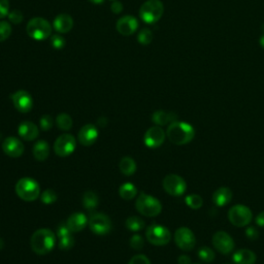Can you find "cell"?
Wrapping results in <instances>:
<instances>
[{
    "mask_svg": "<svg viewBox=\"0 0 264 264\" xmlns=\"http://www.w3.org/2000/svg\"><path fill=\"white\" fill-rule=\"evenodd\" d=\"M166 137L173 145H187L193 141L195 137V129L187 122L174 121L169 124L166 130Z\"/></svg>",
    "mask_w": 264,
    "mask_h": 264,
    "instance_id": "6da1fadb",
    "label": "cell"
},
{
    "mask_svg": "<svg viewBox=\"0 0 264 264\" xmlns=\"http://www.w3.org/2000/svg\"><path fill=\"white\" fill-rule=\"evenodd\" d=\"M32 251L37 255H46L52 252L56 245V236L54 232L47 228L36 230L30 240Z\"/></svg>",
    "mask_w": 264,
    "mask_h": 264,
    "instance_id": "7a4b0ae2",
    "label": "cell"
},
{
    "mask_svg": "<svg viewBox=\"0 0 264 264\" xmlns=\"http://www.w3.org/2000/svg\"><path fill=\"white\" fill-rule=\"evenodd\" d=\"M16 193L24 201H34L40 194L39 184L32 178H22L16 184Z\"/></svg>",
    "mask_w": 264,
    "mask_h": 264,
    "instance_id": "3957f363",
    "label": "cell"
},
{
    "mask_svg": "<svg viewBox=\"0 0 264 264\" xmlns=\"http://www.w3.org/2000/svg\"><path fill=\"white\" fill-rule=\"evenodd\" d=\"M26 31L27 34L34 40H45L52 34V25L46 19L36 17L29 21Z\"/></svg>",
    "mask_w": 264,
    "mask_h": 264,
    "instance_id": "277c9868",
    "label": "cell"
},
{
    "mask_svg": "<svg viewBox=\"0 0 264 264\" xmlns=\"http://www.w3.org/2000/svg\"><path fill=\"white\" fill-rule=\"evenodd\" d=\"M136 207L140 214L146 217H156L162 210L161 202L156 197L146 193L139 195L136 202Z\"/></svg>",
    "mask_w": 264,
    "mask_h": 264,
    "instance_id": "5b68a950",
    "label": "cell"
},
{
    "mask_svg": "<svg viewBox=\"0 0 264 264\" xmlns=\"http://www.w3.org/2000/svg\"><path fill=\"white\" fill-rule=\"evenodd\" d=\"M164 13V7L160 0H148L140 10L141 19L147 24L157 23Z\"/></svg>",
    "mask_w": 264,
    "mask_h": 264,
    "instance_id": "8992f818",
    "label": "cell"
},
{
    "mask_svg": "<svg viewBox=\"0 0 264 264\" xmlns=\"http://www.w3.org/2000/svg\"><path fill=\"white\" fill-rule=\"evenodd\" d=\"M228 219L230 223L235 227H245L251 223L253 213L250 207L244 204H235L229 209Z\"/></svg>",
    "mask_w": 264,
    "mask_h": 264,
    "instance_id": "52a82bcc",
    "label": "cell"
},
{
    "mask_svg": "<svg viewBox=\"0 0 264 264\" xmlns=\"http://www.w3.org/2000/svg\"><path fill=\"white\" fill-rule=\"evenodd\" d=\"M146 237L154 246H165L170 242L171 233L165 226L153 224L147 228Z\"/></svg>",
    "mask_w": 264,
    "mask_h": 264,
    "instance_id": "ba28073f",
    "label": "cell"
},
{
    "mask_svg": "<svg viewBox=\"0 0 264 264\" xmlns=\"http://www.w3.org/2000/svg\"><path fill=\"white\" fill-rule=\"evenodd\" d=\"M163 189L171 196H181L187 190L186 181L178 174H167L162 182Z\"/></svg>",
    "mask_w": 264,
    "mask_h": 264,
    "instance_id": "9c48e42d",
    "label": "cell"
},
{
    "mask_svg": "<svg viewBox=\"0 0 264 264\" xmlns=\"http://www.w3.org/2000/svg\"><path fill=\"white\" fill-rule=\"evenodd\" d=\"M174 243L181 250L188 252L196 246V237L188 227H180L174 232Z\"/></svg>",
    "mask_w": 264,
    "mask_h": 264,
    "instance_id": "30bf717a",
    "label": "cell"
},
{
    "mask_svg": "<svg viewBox=\"0 0 264 264\" xmlns=\"http://www.w3.org/2000/svg\"><path fill=\"white\" fill-rule=\"evenodd\" d=\"M89 227L93 233L97 235H105L112 230V221L107 215L98 213L90 218Z\"/></svg>",
    "mask_w": 264,
    "mask_h": 264,
    "instance_id": "8fae6325",
    "label": "cell"
},
{
    "mask_svg": "<svg viewBox=\"0 0 264 264\" xmlns=\"http://www.w3.org/2000/svg\"><path fill=\"white\" fill-rule=\"evenodd\" d=\"M76 148V141L73 136L71 135H62L60 136L55 144H54V151L56 155L60 157H67L71 155Z\"/></svg>",
    "mask_w": 264,
    "mask_h": 264,
    "instance_id": "7c38bea8",
    "label": "cell"
},
{
    "mask_svg": "<svg viewBox=\"0 0 264 264\" xmlns=\"http://www.w3.org/2000/svg\"><path fill=\"white\" fill-rule=\"evenodd\" d=\"M213 245L215 249L221 254L227 255L234 249L233 239L225 231H217L213 235Z\"/></svg>",
    "mask_w": 264,
    "mask_h": 264,
    "instance_id": "4fadbf2b",
    "label": "cell"
},
{
    "mask_svg": "<svg viewBox=\"0 0 264 264\" xmlns=\"http://www.w3.org/2000/svg\"><path fill=\"white\" fill-rule=\"evenodd\" d=\"M166 134L160 126H154L147 130L144 137L145 145L150 149H156L163 145Z\"/></svg>",
    "mask_w": 264,
    "mask_h": 264,
    "instance_id": "5bb4252c",
    "label": "cell"
},
{
    "mask_svg": "<svg viewBox=\"0 0 264 264\" xmlns=\"http://www.w3.org/2000/svg\"><path fill=\"white\" fill-rule=\"evenodd\" d=\"M12 100L16 110L20 113L26 114L32 110L33 99L31 95L25 90H19L12 95Z\"/></svg>",
    "mask_w": 264,
    "mask_h": 264,
    "instance_id": "9a60e30c",
    "label": "cell"
},
{
    "mask_svg": "<svg viewBox=\"0 0 264 264\" xmlns=\"http://www.w3.org/2000/svg\"><path fill=\"white\" fill-rule=\"evenodd\" d=\"M99 136L98 129L93 124H87L78 131V142L85 147H90L94 145Z\"/></svg>",
    "mask_w": 264,
    "mask_h": 264,
    "instance_id": "2e32d148",
    "label": "cell"
},
{
    "mask_svg": "<svg viewBox=\"0 0 264 264\" xmlns=\"http://www.w3.org/2000/svg\"><path fill=\"white\" fill-rule=\"evenodd\" d=\"M24 150L25 148L22 142L15 137L7 138L3 143V151L6 155L12 158L21 157L24 153Z\"/></svg>",
    "mask_w": 264,
    "mask_h": 264,
    "instance_id": "e0dca14e",
    "label": "cell"
},
{
    "mask_svg": "<svg viewBox=\"0 0 264 264\" xmlns=\"http://www.w3.org/2000/svg\"><path fill=\"white\" fill-rule=\"evenodd\" d=\"M116 28L122 35H132L139 28V21L134 16H124L117 21Z\"/></svg>",
    "mask_w": 264,
    "mask_h": 264,
    "instance_id": "ac0fdd59",
    "label": "cell"
},
{
    "mask_svg": "<svg viewBox=\"0 0 264 264\" xmlns=\"http://www.w3.org/2000/svg\"><path fill=\"white\" fill-rule=\"evenodd\" d=\"M18 134L21 137V139H23L24 141L31 142L38 137L39 130L34 123L30 121H25L19 125Z\"/></svg>",
    "mask_w": 264,
    "mask_h": 264,
    "instance_id": "d6986e66",
    "label": "cell"
},
{
    "mask_svg": "<svg viewBox=\"0 0 264 264\" xmlns=\"http://www.w3.org/2000/svg\"><path fill=\"white\" fill-rule=\"evenodd\" d=\"M87 223H88V220L85 214L74 213L68 218L66 225L71 232H78L86 227Z\"/></svg>",
    "mask_w": 264,
    "mask_h": 264,
    "instance_id": "ffe728a7",
    "label": "cell"
},
{
    "mask_svg": "<svg viewBox=\"0 0 264 264\" xmlns=\"http://www.w3.org/2000/svg\"><path fill=\"white\" fill-rule=\"evenodd\" d=\"M53 27L58 33H67L69 32L73 27V20L72 18L67 14H61L58 15L53 22Z\"/></svg>",
    "mask_w": 264,
    "mask_h": 264,
    "instance_id": "44dd1931",
    "label": "cell"
},
{
    "mask_svg": "<svg viewBox=\"0 0 264 264\" xmlns=\"http://www.w3.org/2000/svg\"><path fill=\"white\" fill-rule=\"evenodd\" d=\"M232 199V191L228 187H220L213 194V201L218 206H225Z\"/></svg>",
    "mask_w": 264,
    "mask_h": 264,
    "instance_id": "7402d4cb",
    "label": "cell"
},
{
    "mask_svg": "<svg viewBox=\"0 0 264 264\" xmlns=\"http://www.w3.org/2000/svg\"><path fill=\"white\" fill-rule=\"evenodd\" d=\"M152 121L157 126H164L166 124H170L174 121H178V115L172 112H165V111H156L152 115Z\"/></svg>",
    "mask_w": 264,
    "mask_h": 264,
    "instance_id": "603a6c76",
    "label": "cell"
},
{
    "mask_svg": "<svg viewBox=\"0 0 264 264\" xmlns=\"http://www.w3.org/2000/svg\"><path fill=\"white\" fill-rule=\"evenodd\" d=\"M256 255L253 251L248 249H241L233 254V262L235 264H254L256 262Z\"/></svg>",
    "mask_w": 264,
    "mask_h": 264,
    "instance_id": "cb8c5ba5",
    "label": "cell"
},
{
    "mask_svg": "<svg viewBox=\"0 0 264 264\" xmlns=\"http://www.w3.org/2000/svg\"><path fill=\"white\" fill-rule=\"evenodd\" d=\"M33 156L37 161H45L50 155V146L46 141H37L32 149Z\"/></svg>",
    "mask_w": 264,
    "mask_h": 264,
    "instance_id": "d4e9b609",
    "label": "cell"
},
{
    "mask_svg": "<svg viewBox=\"0 0 264 264\" xmlns=\"http://www.w3.org/2000/svg\"><path fill=\"white\" fill-rule=\"evenodd\" d=\"M137 163L131 157H124L119 163L120 171L124 175H132L137 171Z\"/></svg>",
    "mask_w": 264,
    "mask_h": 264,
    "instance_id": "484cf974",
    "label": "cell"
},
{
    "mask_svg": "<svg viewBox=\"0 0 264 264\" xmlns=\"http://www.w3.org/2000/svg\"><path fill=\"white\" fill-rule=\"evenodd\" d=\"M138 194L137 187L132 183H124L119 188V195L124 200H131L134 199Z\"/></svg>",
    "mask_w": 264,
    "mask_h": 264,
    "instance_id": "4316f807",
    "label": "cell"
},
{
    "mask_svg": "<svg viewBox=\"0 0 264 264\" xmlns=\"http://www.w3.org/2000/svg\"><path fill=\"white\" fill-rule=\"evenodd\" d=\"M125 226L128 230L130 231H134V232H137V231H141L145 228L146 226V223L143 219H141L140 217H136V216H132V217H129L126 222H125Z\"/></svg>",
    "mask_w": 264,
    "mask_h": 264,
    "instance_id": "83f0119b",
    "label": "cell"
},
{
    "mask_svg": "<svg viewBox=\"0 0 264 264\" xmlns=\"http://www.w3.org/2000/svg\"><path fill=\"white\" fill-rule=\"evenodd\" d=\"M99 202L98 196L92 192V191H87L83 196V205L87 209H94L97 207Z\"/></svg>",
    "mask_w": 264,
    "mask_h": 264,
    "instance_id": "f1b7e54d",
    "label": "cell"
},
{
    "mask_svg": "<svg viewBox=\"0 0 264 264\" xmlns=\"http://www.w3.org/2000/svg\"><path fill=\"white\" fill-rule=\"evenodd\" d=\"M56 124L59 129L67 131L72 127V119L67 114H60L56 118Z\"/></svg>",
    "mask_w": 264,
    "mask_h": 264,
    "instance_id": "f546056e",
    "label": "cell"
},
{
    "mask_svg": "<svg viewBox=\"0 0 264 264\" xmlns=\"http://www.w3.org/2000/svg\"><path fill=\"white\" fill-rule=\"evenodd\" d=\"M185 201H186V204H187L190 208H192V209H198V208H200V207L202 206V204H203V199H202V197H201L200 195H198V194H190V195H188V196L186 197Z\"/></svg>",
    "mask_w": 264,
    "mask_h": 264,
    "instance_id": "4dcf8cb0",
    "label": "cell"
},
{
    "mask_svg": "<svg viewBox=\"0 0 264 264\" xmlns=\"http://www.w3.org/2000/svg\"><path fill=\"white\" fill-rule=\"evenodd\" d=\"M199 259L203 262H206V263H209L212 262L216 255H215V252L208 248V247H201L199 250H198V253H197Z\"/></svg>",
    "mask_w": 264,
    "mask_h": 264,
    "instance_id": "1f68e13d",
    "label": "cell"
},
{
    "mask_svg": "<svg viewBox=\"0 0 264 264\" xmlns=\"http://www.w3.org/2000/svg\"><path fill=\"white\" fill-rule=\"evenodd\" d=\"M138 40H139V42L141 43V45H144V46L150 45V43L153 40V33H152V31L150 29H148V28L143 29L139 33V35H138Z\"/></svg>",
    "mask_w": 264,
    "mask_h": 264,
    "instance_id": "d6a6232c",
    "label": "cell"
},
{
    "mask_svg": "<svg viewBox=\"0 0 264 264\" xmlns=\"http://www.w3.org/2000/svg\"><path fill=\"white\" fill-rule=\"evenodd\" d=\"M40 199L41 202L45 203V204H53L57 201V194L55 191L48 189L46 191H43L40 195Z\"/></svg>",
    "mask_w": 264,
    "mask_h": 264,
    "instance_id": "836d02e7",
    "label": "cell"
},
{
    "mask_svg": "<svg viewBox=\"0 0 264 264\" xmlns=\"http://www.w3.org/2000/svg\"><path fill=\"white\" fill-rule=\"evenodd\" d=\"M12 34V26L7 21L0 22V42L6 41Z\"/></svg>",
    "mask_w": 264,
    "mask_h": 264,
    "instance_id": "e575fe53",
    "label": "cell"
},
{
    "mask_svg": "<svg viewBox=\"0 0 264 264\" xmlns=\"http://www.w3.org/2000/svg\"><path fill=\"white\" fill-rule=\"evenodd\" d=\"M74 246V237L71 234L63 236L59 241V249L63 251L70 250Z\"/></svg>",
    "mask_w": 264,
    "mask_h": 264,
    "instance_id": "d590c367",
    "label": "cell"
},
{
    "mask_svg": "<svg viewBox=\"0 0 264 264\" xmlns=\"http://www.w3.org/2000/svg\"><path fill=\"white\" fill-rule=\"evenodd\" d=\"M51 46L55 50H62L65 47V39L59 34H55L51 37Z\"/></svg>",
    "mask_w": 264,
    "mask_h": 264,
    "instance_id": "8d00e7d4",
    "label": "cell"
},
{
    "mask_svg": "<svg viewBox=\"0 0 264 264\" xmlns=\"http://www.w3.org/2000/svg\"><path fill=\"white\" fill-rule=\"evenodd\" d=\"M53 118L50 115H45L42 116L39 120V126L41 128V130L43 131H48L53 127Z\"/></svg>",
    "mask_w": 264,
    "mask_h": 264,
    "instance_id": "74e56055",
    "label": "cell"
},
{
    "mask_svg": "<svg viewBox=\"0 0 264 264\" xmlns=\"http://www.w3.org/2000/svg\"><path fill=\"white\" fill-rule=\"evenodd\" d=\"M130 247L137 251H140L144 248V239L140 234H135L130 239Z\"/></svg>",
    "mask_w": 264,
    "mask_h": 264,
    "instance_id": "f35d334b",
    "label": "cell"
},
{
    "mask_svg": "<svg viewBox=\"0 0 264 264\" xmlns=\"http://www.w3.org/2000/svg\"><path fill=\"white\" fill-rule=\"evenodd\" d=\"M128 264H151V261L147 256L143 254H139L132 257Z\"/></svg>",
    "mask_w": 264,
    "mask_h": 264,
    "instance_id": "ab89813d",
    "label": "cell"
},
{
    "mask_svg": "<svg viewBox=\"0 0 264 264\" xmlns=\"http://www.w3.org/2000/svg\"><path fill=\"white\" fill-rule=\"evenodd\" d=\"M10 14V2L9 0H0V19H3Z\"/></svg>",
    "mask_w": 264,
    "mask_h": 264,
    "instance_id": "60d3db41",
    "label": "cell"
},
{
    "mask_svg": "<svg viewBox=\"0 0 264 264\" xmlns=\"http://www.w3.org/2000/svg\"><path fill=\"white\" fill-rule=\"evenodd\" d=\"M9 19L13 24L18 25L23 21V14L18 10H14L12 13L9 14Z\"/></svg>",
    "mask_w": 264,
    "mask_h": 264,
    "instance_id": "b9f144b4",
    "label": "cell"
},
{
    "mask_svg": "<svg viewBox=\"0 0 264 264\" xmlns=\"http://www.w3.org/2000/svg\"><path fill=\"white\" fill-rule=\"evenodd\" d=\"M246 235L249 240H257L258 239V235H259V232H258V229L254 226H249L247 229H246Z\"/></svg>",
    "mask_w": 264,
    "mask_h": 264,
    "instance_id": "7bdbcfd3",
    "label": "cell"
},
{
    "mask_svg": "<svg viewBox=\"0 0 264 264\" xmlns=\"http://www.w3.org/2000/svg\"><path fill=\"white\" fill-rule=\"evenodd\" d=\"M70 233H71V231L68 229L66 223L59 225V227L57 228V235H58L59 239H61L63 236H66V235H68Z\"/></svg>",
    "mask_w": 264,
    "mask_h": 264,
    "instance_id": "ee69618b",
    "label": "cell"
},
{
    "mask_svg": "<svg viewBox=\"0 0 264 264\" xmlns=\"http://www.w3.org/2000/svg\"><path fill=\"white\" fill-rule=\"evenodd\" d=\"M111 10L114 14H120L123 11V5L120 2H118V0H115V2L112 4Z\"/></svg>",
    "mask_w": 264,
    "mask_h": 264,
    "instance_id": "f6af8a7d",
    "label": "cell"
},
{
    "mask_svg": "<svg viewBox=\"0 0 264 264\" xmlns=\"http://www.w3.org/2000/svg\"><path fill=\"white\" fill-rule=\"evenodd\" d=\"M256 224L260 227H264V210L259 213L256 217Z\"/></svg>",
    "mask_w": 264,
    "mask_h": 264,
    "instance_id": "bcb514c9",
    "label": "cell"
},
{
    "mask_svg": "<svg viewBox=\"0 0 264 264\" xmlns=\"http://www.w3.org/2000/svg\"><path fill=\"white\" fill-rule=\"evenodd\" d=\"M179 264H191V258L188 255H181L178 258Z\"/></svg>",
    "mask_w": 264,
    "mask_h": 264,
    "instance_id": "7dc6e473",
    "label": "cell"
},
{
    "mask_svg": "<svg viewBox=\"0 0 264 264\" xmlns=\"http://www.w3.org/2000/svg\"><path fill=\"white\" fill-rule=\"evenodd\" d=\"M89 2L94 4V5H100V4L104 3V0H89Z\"/></svg>",
    "mask_w": 264,
    "mask_h": 264,
    "instance_id": "c3c4849f",
    "label": "cell"
},
{
    "mask_svg": "<svg viewBox=\"0 0 264 264\" xmlns=\"http://www.w3.org/2000/svg\"><path fill=\"white\" fill-rule=\"evenodd\" d=\"M260 45H261V47L264 49V33H263V35H262L261 38H260Z\"/></svg>",
    "mask_w": 264,
    "mask_h": 264,
    "instance_id": "681fc988",
    "label": "cell"
},
{
    "mask_svg": "<svg viewBox=\"0 0 264 264\" xmlns=\"http://www.w3.org/2000/svg\"><path fill=\"white\" fill-rule=\"evenodd\" d=\"M4 247H5V243H4V241L2 239H0V250H3Z\"/></svg>",
    "mask_w": 264,
    "mask_h": 264,
    "instance_id": "f907efd6",
    "label": "cell"
},
{
    "mask_svg": "<svg viewBox=\"0 0 264 264\" xmlns=\"http://www.w3.org/2000/svg\"><path fill=\"white\" fill-rule=\"evenodd\" d=\"M262 30H263V33H264V24L262 25Z\"/></svg>",
    "mask_w": 264,
    "mask_h": 264,
    "instance_id": "816d5d0a",
    "label": "cell"
},
{
    "mask_svg": "<svg viewBox=\"0 0 264 264\" xmlns=\"http://www.w3.org/2000/svg\"><path fill=\"white\" fill-rule=\"evenodd\" d=\"M114 2H115V0H114Z\"/></svg>",
    "mask_w": 264,
    "mask_h": 264,
    "instance_id": "f5cc1de1",
    "label": "cell"
}]
</instances>
